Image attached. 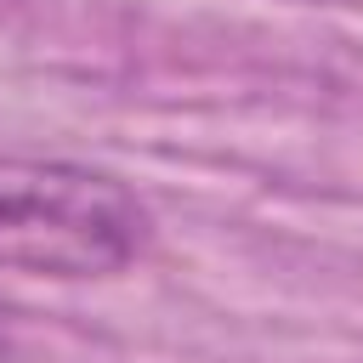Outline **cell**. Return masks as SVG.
Segmentation results:
<instances>
[{
	"label": "cell",
	"instance_id": "1",
	"mask_svg": "<svg viewBox=\"0 0 363 363\" xmlns=\"http://www.w3.org/2000/svg\"><path fill=\"white\" fill-rule=\"evenodd\" d=\"M147 204L79 159L0 153V267L57 284L113 278L147 250Z\"/></svg>",
	"mask_w": 363,
	"mask_h": 363
},
{
	"label": "cell",
	"instance_id": "2",
	"mask_svg": "<svg viewBox=\"0 0 363 363\" xmlns=\"http://www.w3.org/2000/svg\"><path fill=\"white\" fill-rule=\"evenodd\" d=\"M0 352H6V340H0Z\"/></svg>",
	"mask_w": 363,
	"mask_h": 363
}]
</instances>
